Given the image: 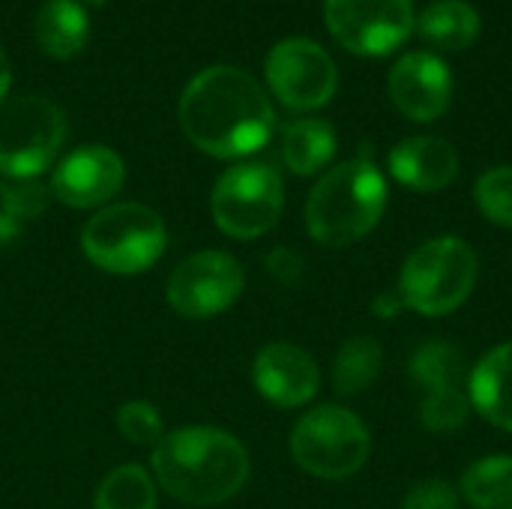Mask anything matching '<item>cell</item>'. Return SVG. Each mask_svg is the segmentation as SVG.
Returning a JSON list of instances; mask_svg holds the SVG:
<instances>
[{"label":"cell","mask_w":512,"mask_h":509,"mask_svg":"<svg viewBox=\"0 0 512 509\" xmlns=\"http://www.w3.org/2000/svg\"><path fill=\"white\" fill-rule=\"evenodd\" d=\"M273 105L264 87L237 66L198 72L180 99V126L207 156L243 159L273 135Z\"/></svg>","instance_id":"obj_1"},{"label":"cell","mask_w":512,"mask_h":509,"mask_svg":"<svg viewBox=\"0 0 512 509\" xmlns=\"http://www.w3.org/2000/svg\"><path fill=\"white\" fill-rule=\"evenodd\" d=\"M156 483L180 504L216 507L231 501L249 480V453L225 429L183 426L153 450Z\"/></svg>","instance_id":"obj_2"},{"label":"cell","mask_w":512,"mask_h":509,"mask_svg":"<svg viewBox=\"0 0 512 509\" xmlns=\"http://www.w3.org/2000/svg\"><path fill=\"white\" fill-rule=\"evenodd\" d=\"M387 180L372 159H351L327 171L306 201V228L321 246H351L384 216Z\"/></svg>","instance_id":"obj_3"},{"label":"cell","mask_w":512,"mask_h":509,"mask_svg":"<svg viewBox=\"0 0 512 509\" xmlns=\"http://www.w3.org/2000/svg\"><path fill=\"white\" fill-rule=\"evenodd\" d=\"M477 252L459 237H435L411 252L399 276V300L429 318L456 312L477 285Z\"/></svg>","instance_id":"obj_4"},{"label":"cell","mask_w":512,"mask_h":509,"mask_svg":"<svg viewBox=\"0 0 512 509\" xmlns=\"http://www.w3.org/2000/svg\"><path fill=\"white\" fill-rule=\"evenodd\" d=\"M81 246L99 270L135 276L162 258L168 246V228L162 216L144 204H111L84 225Z\"/></svg>","instance_id":"obj_5"},{"label":"cell","mask_w":512,"mask_h":509,"mask_svg":"<svg viewBox=\"0 0 512 509\" xmlns=\"http://www.w3.org/2000/svg\"><path fill=\"white\" fill-rule=\"evenodd\" d=\"M372 453V435L363 420L339 405H321L300 417L291 432L294 462L321 480L357 474Z\"/></svg>","instance_id":"obj_6"},{"label":"cell","mask_w":512,"mask_h":509,"mask_svg":"<svg viewBox=\"0 0 512 509\" xmlns=\"http://www.w3.org/2000/svg\"><path fill=\"white\" fill-rule=\"evenodd\" d=\"M66 138L63 111L42 96H18L0 105V174L9 180L39 177Z\"/></svg>","instance_id":"obj_7"},{"label":"cell","mask_w":512,"mask_h":509,"mask_svg":"<svg viewBox=\"0 0 512 509\" xmlns=\"http://www.w3.org/2000/svg\"><path fill=\"white\" fill-rule=\"evenodd\" d=\"M285 207L282 177L273 165L243 162L228 168L210 195L213 222L219 231L237 240H255L267 234Z\"/></svg>","instance_id":"obj_8"},{"label":"cell","mask_w":512,"mask_h":509,"mask_svg":"<svg viewBox=\"0 0 512 509\" xmlns=\"http://www.w3.org/2000/svg\"><path fill=\"white\" fill-rule=\"evenodd\" d=\"M324 18L336 42L360 57L396 51L414 30V0H324Z\"/></svg>","instance_id":"obj_9"},{"label":"cell","mask_w":512,"mask_h":509,"mask_svg":"<svg viewBox=\"0 0 512 509\" xmlns=\"http://www.w3.org/2000/svg\"><path fill=\"white\" fill-rule=\"evenodd\" d=\"M243 285L246 276L240 261L228 252L207 249L183 258L174 267L165 285V297L177 315L204 321L231 309L243 294Z\"/></svg>","instance_id":"obj_10"},{"label":"cell","mask_w":512,"mask_h":509,"mask_svg":"<svg viewBox=\"0 0 512 509\" xmlns=\"http://www.w3.org/2000/svg\"><path fill=\"white\" fill-rule=\"evenodd\" d=\"M264 72L273 96L294 111H315L327 105L339 87L333 57L306 36H291L273 45Z\"/></svg>","instance_id":"obj_11"},{"label":"cell","mask_w":512,"mask_h":509,"mask_svg":"<svg viewBox=\"0 0 512 509\" xmlns=\"http://www.w3.org/2000/svg\"><path fill=\"white\" fill-rule=\"evenodd\" d=\"M411 378L417 387L426 390L420 405V420L435 435L459 432L468 423L471 399L465 390V369L462 354L456 345L432 339L423 342L411 357Z\"/></svg>","instance_id":"obj_12"},{"label":"cell","mask_w":512,"mask_h":509,"mask_svg":"<svg viewBox=\"0 0 512 509\" xmlns=\"http://www.w3.org/2000/svg\"><path fill=\"white\" fill-rule=\"evenodd\" d=\"M126 180L123 159L102 144L72 150L51 177V195L75 210H90L111 201Z\"/></svg>","instance_id":"obj_13"},{"label":"cell","mask_w":512,"mask_h":509,"mask_svg":"<svg viewBox=\"0 0 512 509\" xmlns=\"http://www.w3.org/2000/svg\"><path fill=\"white\" fill-rule=\"evenodd\" d=\"M393 105L417 123H432L450 108L453 75L447 63L432 51L402 54L387 78Z\"/></svg>","instance_id":"obj_14"},{"label":"cell","mask_w":512,"mask_h":509,"mask_svg":"<svg viewBox=\"0 0 512 509\" xmlns=\"http://www.w3.org/2000/svg\"><path fill=\"white\" fill-rule=\"evenodd\" d=\"M252 381L267 402L279 408H300L318 393L321 372L312 354L303 348L291 342H273L258 351Z\"/></svg>","instance_id":"obj_15"},{"label":"cell","mask_w":512,"mask_h":509,"mask_svg":"<svg viewBox=\"0 0 512 509\" xmlns=\"http://www.w3.org/2000/svg\"><path fill=\"white\" fill-rule=\"evenodd\" d=\"M390 174L414 192H441L459 174V153L435 135H414L393 147Z\"/></svg>","instance_id":"obj_16"},{"label":"cell","mask_w":512,"mask_h":509,"mask_svg":"<svg viewBox=\"0 0 512 509\" xmlns=\"http://www.w3.org/2000/svg\"><path fill=\"white\" fill-rule=\"evenodd\" d=\"M471 408L498 429L512 432V342L492 348L468 378Z\"/></svg>","instance_id":"obj_17"},{"label":"cell","mask_w":512,"mask_h":509,"mask_svg":"<svg viewBox=\"0 0 512 509\" xmlns=\"http://www.w3.org/2000/svg\"><path fill=\"white\" fill-rule=\"evenodd\" d=\"M90 36L87 9L78 0H48L36 15V42L48 57H75Z\"/></svg>","instance_id":"obj_18"},{"label":"cell","mask_w":512,"mask_h":509,"mask_svg":"<svg viewBox=\"0 0 512 509\" xmlns=\"http://www.w3.org/2000/svg\"><path fill=\"white\" fill-rule=\"evenodd\" d=\"M414 27L429 45L441 51H462L480 36V12L465 0H435L417 15Z\"/></svg>","instance_id":"obj_19"},{"label":"cell","mask_w":512,"mask_h":509,"mask_svg":"<svg viewBox=\"0 0 512 509\" xmlns=\"http://www.w3.org/2000/svg\"><path fill=\"white\" fill-rule=\"evenodd\" d=\"M336 153V129L327 120H297L282 135V159L285 165L300 174H318Z\"/></svg>","instance_id":"obj_20"},{"label":"cell","mask_w":512,"mask_h":509,"mask_svg":"<svg viewBox=\"0 0 512 509\" xmlns=\"http://www.w3.org/2000/svg\"><path fill=\"white\" fill-rule=\"evenodd\" d=\"M384 366V351L375 339L369 336H354L348 339L333 363V384L339 396H357L369 390Z\"/></svg>","instance_id":"obj_21"},{"label":"cell","mask_w":512,"mask_h":509,"mask_svg":"<svg viewBox=\"0 0 512 509\" xmlns=\"http://www.w3.org/2000/svg\"><path fill=\"white\" fill-rule=\"evenodd\" d=\"M462 495L474 509H512V456H486L462 477Z\"/></svg>","instance_id":"obj_22"},{"label":"cell","mask_w":512,"mask_h":509,"mask_svg":"<svg viewBox=\"0 0 512 509\" xmlns=\"http://www.w3.org/2000/svg\"><path fill=\"white\" fill-rule=\"evenodd\" d=\"M93 509H156V483L141 465H120L99 483Z\"/></svg>","instance_id":"obj_23"},{"label":"cell","mask_w":512,"mask_h":509,"mask_svg":"<svg viewBox=\"0 0 512 509\" xmlns=\"http://www.w3.org/2000/svg\"><path fill=\"white\" fill-rule=\"evenodd\" d=\"M48 207V189L36 180H9L0 186V243L21 234L27 219H36Z\"/></svg>","instance_id":"obj_24"},{"label":"cell","mask_w":512,"mask_h":509,"mask_svg":"<svg viewBox=\"0 0 512 509\" xmlns=\"http://www.w3.org/2000/svg\"><path fill=\"white\" fill-rule=\"evenodd\" d=\"M477 207L483 216L501 228H512V165H501L486 171L477 180Z\"/></svg>","instance_id":"obj_25"},{"label":"cell","mask_w":512,"mask_h":509,"mask_svg":"<svg viewBox=\"0 0 512 509\" xmlns=\"http://www.w3.org/2000/svg\"><path fill=\"white\" fill-rule=\"evenodd\" d=\"M117 429L135 447H159V441L165 438V423H162V414L156 411V405L138 402V399L126 402L117 411Z\"/></svg>","instance_id":"obj_26"},{"label":"cell","mask_w":512,"mask_h":509,"mask_svg":"<svg viewBox=\"0 0 512 509\" xmlns=\"http://www.w3.org/2000/svg\"><path fill=\"white\" fill-rule=\"evenodd\" d=\"M402 509H459V492L447 480H423L411 486Z\"/></svg>","instance_id":"obj_27"},{"label":"cell","mask_w":512,"mask_h":509,"mask_svg":"<svg viewBox=\"0 0 512 509\" xmlns=\"http://www.w3.org/2000/svg\"><path fill=\"white\" fill-rule=\"evenodd\" d=\"M300 267H303V261H300L294 252H288V249H276V252L270 255V270H273V276H279L282 282H294V279L300 276Z\"/></svg>","instance_id":"obj_28"},{"label":"cell","mask_w":512,"mask_h":509,"mask_svg":"<svg viewBox=\"0 0 512 509\" xmlns=\"http://www.w3.org/2000/svg\"><path fill=\"white\" fill-rule=\"evenodd\" d=\"M399 309H405V306H402V300H399L396 291H393V294H381V297L375 300V312H378L381 318H393Z\"/></svg>","instance_id":"obj_29"},{"label":"cell","mask_w":512,"mask_h":509,"mask_svg":"<svg viewBox=\"0 0 512 509\" xmlns=\"http://www.w3.org/2000/svg\"><path fill=\"white\" fill-rule=\"evenodd\" d=\"M9 81H12V69H9V57L6 51L0 48V105L6 99V90H9Z\"/></svg>","instance_id":"obj_30"},{"label":"cell","mask_w":512,"mask_h":509,"mask_svg":"<svg viewBox=\"0 0 512 509\" xmlns=\"http://www.w3.org/2000/svg\"><path fill=\"white\" fill-rule=\"evenodd\" d=\"M78 3H81V6H84V3H90V6H102L105 0H78Z\"/></svg>","instance_id":"obj_31"}]
</instances>
